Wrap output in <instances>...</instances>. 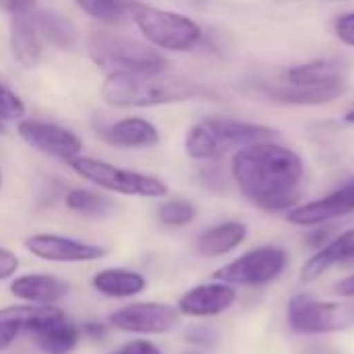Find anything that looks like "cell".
Returning <instances> with one entry per match:
<instances>
[{"instance_id":"1","label":"cell","mask_w":354,"mask_h":354,"mask_svg":"<svg viewBox=\"0 0 354 354\" xmlns=\"http://www.w3.org/2000/svg\"><path fill=\"white\" fill-rule=\"evenodd\" d=\"M230 174L241 195L268 214H286L301 203L305 164L303 158L276 139L239 147Z\"/></svg>"},{"instance_id":"2","label":"cell","mask_w":354,"mask_h":354,"mask_svg":"<svg viewBox=\"0 0 354 354\" xmlns=\"http://www.w3.org/2000/svg\"><path fill=\"white\" fill-rule=\"evenodd\" d=\"M203 95V89L168 71H112L106 75L100 97L112 108H153L178 102H189Z\"/></svg>"},{"instance_id":"3","label":"cell","mask_w":354,"mask_h":354,"mask_svg":"<svg viewBox=\"0 0 354 354\" xmlns=\"http://www.w3.org/2000/svg\"><path fill=\"white\" fill-rule=\"evenodd\" d=\"M127 12L149 46L164 52H191L203 39V27L176 10L127 0Z\"/></svg>"},{"instance_id":"4","label":"cell","mask_w":354,"mask_h":354,"mask_svg":"<svg viewBox=\"0 0 354 354\" xmlns=\"http://www.w3.org/2000/svg\"><path fill=\"white\" fill-rule=\"evenodd\" d=\"M89 58L112 71H143V73H160L168 71V58L149 44H143L135 37H127L108 29H97L87 39Z\"/></svg>"},{"instance_id":"5","label":"cell","mask_w":354,"mask_h":354,"mask_svg":"<svg viewBox=\"0 0 354 354\" xmlns=\"http://www.w3.org/2000/svg\"><path fill=\"white\" fill-rule=\"evenodd\" d=\"M71 170L83 180L95 185L102 191L124 195V197H143V199H162L168 195V185L145 172L129 170L114 166L106 160H97L91 156H77L68 162Z\"/></svg>"},{"instance_id":"6","label":"cell","mask_w":354,"mask_h":354,"mask_svg":"<svg viewBox=\"0 0 354 354\" xmlns=\"http://www.w3.org/2000/svg\"><path fill=\"white\" fill-rule=\"evenodd\" d=\"M288 328L303 336H326L354 326V305L319 301L313 295H295L286 307Z\"/></svg>"},{"instance_id":"7","label":"cell","mask_w":354,"mask_h":354,"mask_svg":"<svg viewBox=\"0 0 354 354\" xmlns=\"http://www.w3.org/2000/svg\"><path fill=\"white\" fill-rule=\"evenodd\" d=\"M288 251L278 245H261L255 247L241 257L228 261L226 266L218 268L214 280L245 286V288H259L270 286L280 280L288 268Z\"/></svg>"},{"instance_id":"8","label":"cell","mask_w":354,"mask_h":354,"mask_svg":"<svg viewBox=\"0 0 354 354\" xmlns=\"http://www.w3.org/2000/svg\"><path fill=\"white\" fill-rule=\"evenodd\" d=\"M176 307L160 301H139L110 313L108 326L131 336H166L180 326Z\"/></svg>"},{"instance_id":"9","label":"cell","mask_w":354,"mask_h":354,"mask_svg":"<svg viewBox=\"0 0 354 354\" xmlns=\"http://www.w3.org/2000/svg\"><path fill=\"white\" fill-rule=\"evenodd\" d=\"M17 135L23 139L25 145H29L37 153H44L66 164L83 153V139L75 131L58 122L41 118H21L17 122Z\"/></svg>"},{"instance_id":"10","label":"cell","mask_w":354,"mask_h":354,"mask_svg":"<svg viewBox=\"0 0 354 354\" xmlns=\"http://www.w3.org/2000/svg\"><path fill=\"white\" fill-rule=\"evenodd\" d=\"M23 247L29 255L48 261V263H93L108 255V249L56 232H37L23 241Z\"/></svg>"},{"instance_id":"11","label":"cell","mask_w":354,"mask_h":354,"mask_svg":"<svg viewBox=\"0 0 354 354\" xmlns=\"http://www.w3.org/2000/svg\"><path fill=\"white\" fill-rule=\"evenodd\" d=\"M348 214H354V176L319 199L299 203L286 212V220L301 228H315L340 220Z\"/></svg>"},{"instance_id":"12","label":"cell","mask_w":354,"mask_h":354,"mask_svg":"<svg viewBox=\"0 0 354 354\" xmlns=\"http://www.w3.org/2000/svg\"><path fill=\"white\" fill-rule=\"evenodd\" d=\"M239 301V290L232 284L212 280L189 288L178 299V313L189 319H209L228 313Z\"/></svg>"},{"instance_id":"13","label":"cell","mask_w":354,"mask_h":354,"mask_svg":"<svg viewBox=\"0 0 354 354\" xmlns=\"http://www.w3.org/2000/svg\"><path fill=\"white\" fill-rule=\"evenodd\" d=\"M348 91V79L332 83H270L261 87V93L276 104L284 106H324L340 100Z\"/></svg>"},{"instance_id":"14","label":"cell","mask_w":354,"mask_h":354,"mask_svg":"<svg viewBox=\"0 0 354 354\" xmlns=\"http://www.w3.org/2000/svg\"><path fill=\"white\" fill-rule=\"evenodd\" d=\"M8 292L25 305H58L62 303L68 292L71 284L54 274H23L12 278Z\"/></svg>"},{"instance_id":"15","label":"cell","mask_w":354,"mask_h":354,"mask_svg":"<svg viewBox=\"0 0 354 354\" xmlns=\"http://www.w3.org/2000/svg\"><path fill=\"white\" fill-rule=\"evenodd\" d=\"M62 309L56 305L41 307V305H10L0 309V351L10 348L21 334H29L33 328L44 324L46 319L58 315Z\"/></svg>"},{"instance_id":"16","label":"cell","mask_w":354,"mask_h":354,"mask_svg":"<svg viewBox=\"0 0 354 354\" xmlns=\"http://www.w3.org/2000/svg\"><path fill=\"white\" fill-rule=\"evenodd\" d=\"M102 139L116 149H151L160 143V131L141 116H127L100 129Z\"/></svg>"},{"instance_id":"17","label":"cell","mask_w":354,"mask_h":354,"mask_svg":"<svg viewBox=\"0 0 354 354\" xmlns=\"http://www.w3.org/2000/svg\"><path fill=\"white\" fill-rule=\"evenodd\" d=\"M354 259V228H348L344 232L334 234L330 243H326L322 249H317L303 266L299 272L301 282L311 284L319 280L324 274H328L332 268L342 266L346 261Z\"/></svg>"},{"instance_id":"18","label":"cell","mask_w":354,"mask_h":354,"mask_svg":"<svg viewBox=\"0 0 354 354\" xmlns=\"http://www.w3.org/2000/svg\"><path fill=\"white\" fill-rule=\"evenodd\" d=\"M205 120L212 127L224 156L234 147L239 149V147H245L251 143L276 139V131L272 127H266V124H257V122H249V120H241V118H230V116H209Z\"/></svg>"},{"instance_id":"19","label":"cell","mask_w":354,"mask_h":354,"mask_svg":"<svg viewBox=\"0 0 354 354\" xmlns=\"http://www.w3.org/2000/svg\"><path fill=\"white\" fill-rule=\"evenodd\" d=\"M33 344L44 354H71L81 342V328L64 311L46 319L29 332Z\"/></svg>"},{"instance_id":"20","label":"cell","mask_w":354,"mask_h":354,"mask_svg":"<svg viewBox=\"0 0 354 354\" xmlns=\"http://www.w3.org/2000/svg\"><path fill=\"white\" fill-rule=\"evenodd\" d=\"M8 44H10V54L15 62H19L23 68H35L41 58L46 44L35 29L31 15H15L10 17L8 23Z\"/></svg>"},{"instance_id":"21","label":"cell","mask_w":354,"mask_h":354,"mask_svg":"<svg viewBox=\"0 0 354 354\" xmlns=\"http://www.w3.org/2000/svg\"><path fill=\"white\" fill-rule=\"evenodd\" d=\"M249 236V228L241 220H226L207 230H203L197 241L195 249L205 259H216L234 253Z\"/></svg>"},{"instance_id":"22","label":"cell","mask_w":354,"mask_h":354,"mask_svg":"<svg viewBox=\"0 0 354 354\" xmlns=\"http://www.w3.org/2000/svg\"><path fill=\"white\" fill-rule=\"evenodd\" d=\"M91 286L97 295L114 301L135 299L147 288V278L131 268H104L93 274Z\"/></svg>"},{"instance_id":"23","label":"cell","mask_w":354,"mask_h":354,"mask_svg":"<svg viewBox=\"0 0 354 354\" xmlns=\"http://www.w3.org/2000/svg\"><path fill=\"white\" fill-rule=\"evenodd\" d=\"M29 15L46 46H54L58 50H75L79 46L77 25L62 12L52 8H35Z\"/></svg>"},{"instance_id":"24","label":"cell","mask_w":354,"mask_h":354,"mask_svg":"<svg viewBox=\"0 0 354 354\" xmlns=\"http://www.w3.org/2000/svg\"><path fill=\"white\" fill-rule=\"evenodd\" d=\"M346 62L340 58H315L288 66L282 77L288 83H332L346 79Z\"/></svg>"},{"instance_id":"25","label":"cell","mask_w":354,"mask_h":354,"mask_svg":"<svg viewBox=\"0 0 354 354\" xmlns=\"http://www.w3.org/2000/svg\"><path fill=\"white\" fill-rule=\"evenodd\" d=\"M64 205L68 212L89 220L108 218L116 209V203L108 195L93 189H71L64 197Z\"/></svg>"},{"instance_id":"26","label":"cell","mask_w":354,"mask_h":354,"mask_svg":"<svg viewBox=\"0 0 354 354\" xmlns=\"http://www.w3.org/2000/svg\"><path fill=\"white\" fill-rule=\"evenodd\" d=\"M185 153L195 160V162H218L224 151L212 131V127L207 124V120H199L193 127H189L187 135H185Z\"/></svg>"},{"instance_id":"27","label":"cell","mask_w":354,"mask_h":354,"mask_svg":"<svg viewBox=\"0 0 354 354\" xmlns=\"http://www.w3.org/2000/svg\"><path fill=\"white\" fill-rule=\"evenodd\" d=\"M156 216L166 228H185L197 218V207L189 199H168L158 205Z\"/></svg>"},{"instance_id":"28","label":"cell","mask_w":354,"mask_h":354,"mask_svg":"<svg viewBox=\"0 0 354 354\" xmlns=\"http://www.w3.org/2000/svg\"><path fill=\"white\" fill-rule=\"evenodd\" d=\"M75 4L91 19L104 25H116L127 15L124 0H75Z\"/></svg>"},{"instance_id":"29","label":"cell","mask_w":354,"mask_h":354,"mask_svg":"<svg viewBox=\"0 0 354 354\" xmlns=\"http://www.w3.org/2000/svg\"><path fill=\"white\" fill-rule=\"evenodd\" d=\"M27 114V106L21 100L17 91L0 83V122H10V120H21Z\"/></svg>"},{"instance_id":"30","label":"cell","mask_w":354,"mask_h":354,"mask_svg":"<svg viewBox=\"0 0 354 354\" xmlns=\"http://www.w3.org/2000/svg\"><path fill=\"white\" fill-rule=\"evenodd\" d=\"M199 178H201L203 187H207L212 191H224L226 189V178H224L218 162H205V166H201V170H199Z\"/></svg>"},{"instance_id":"31","label":"cell","mask_w":354,"mask_h":354,"mask_svg":"<svg viewBox=\"0 0 354 354\" xmlns=\"http://www.w3.org/2000/svg\"><path fill=\"white\" fill-rule=\"evenodd\" d=\"M334 33H336V37L344 46L354 48V10L344 12V15H338L334 19Z\"/></svg>"},{"instance_id":"32","label":"cell","mask_w":354,"mask_h":354,"mask_svg":"<svg viewBox=\"0 0 354 354\" xmlns=\"http://www.w3.org/2000/svg\"><path fill=\"white\" fill-rule=\"evenodd\" d=\"M108 354H164L162 348L151 342V340H143V338H137V340H129L124 342L122 346H118L116 351Z\"/></svg>"},{"instance_id":"33","label":"cell","mask_w":354,"mask_h":354,"mask_svg":"<svg viewBox=\"0 0 354 354\" xmlns=\"http://www.w3.org/2000/svg\"><path fill=\"white\" fill-rule=\"evenodd\" d=\"M19 270V257L6 247H0V282L10 280Z\"/></svg>"},{"instance_id":"34","label":"cell","mask_w":354,"mask_h":354,"mask_svg":"<svg viewBox=\"0 0 354 354\" xmlns=\"http://www.w3.org/2000/svg\"><path fill=\"white\" fill-rule=\"evenodd\" d=\"M79 328H81V336L93 342H100L108 336V324L102 322H83V326Z\"/></svg>"},{"instance_id":"35","label":"cell","mask_w":354,"mask_h":354,"mask_svg":"<svg viewBox=\"0 0 354 354\" xmlns=\"http://www.w3.org/2000/svg\"><path fill=\"white\" fill-rule=\"evenodd\" d=\"M0 8L10 17L29 15L31 10H35V0H0Z\"/></svg>"},{"instance_id":"36","label":"cell","mask_w":354,"mask_h":354,"mask_svg":"<svg viewBox=\"0 0 354 354\" xmlns=\"http://www.w3.org/2000/svg\"><path fill=\"white\" fill-rule=\"evenodd\" d=\"M332 239H334V226L322 224V226H315V232L309 236V245L317 251V249H322L326 243H330Z\"/></svg>"},{"instance_id":"37","label":"cell","mask_w":354,"mask_h":354,"mask_svg":"<svg viewBox=\"0 0 354 354\" xmlns=\"http://www.w3.org/2000/svg\"><path fill=\"white\" fill-rule=\"evenodd\" d=\"M334 295L340 299H354V274L342 278L340 282H336L334 286Z\"/></svg>"},{"instance_id":"38","label":"cell","mask_w":354,"mask_h":354,"mask_svg":"<svg viewBox=\"0 0 354 354\" xmlns=\"http://www.w3.org/2000/svg\"><path fill=\"white\" fill-rule=\"evenodd\" d=\"M344 122H346V124H354V108L344 114Z\"/></svg>"},{"instance_id":"39","label":"cell","mask_w":354,"mask_h":354,"mask_svg":"<svg viewBox=\"0 0 354 354\" xmlns=\"http://www.w3.org/2000/svg\"><path fill=\"white\" fill-rule=\"evenodd\" d=\"M0 189H2V172H0Z\"/></svg>"}]
</instances>
